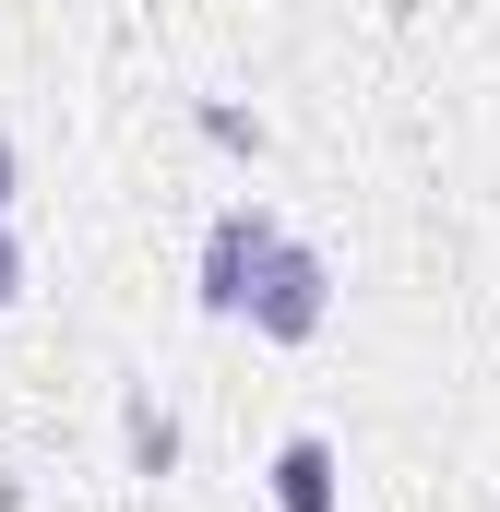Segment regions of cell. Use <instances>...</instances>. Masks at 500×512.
Returning <instances> with one entry per match:
<instances>
[{
	"label": "cell",
	"instance_id": "cell-1",
	"mask_svg": "<svg viewBox=\"0 0 500 512\" xmlns=\"http://www.w3.org/2000/svg\"><path fill=\"white\" fill-rule=\"evenodd\" d=\"M322 310H334V262L310 251V239H262V262H250V298H239V322L262 334V346H310L322 334Z\"/></svg>",
	"mask_w": 500,
	"mask_h": 512
},
{
	"label": "cell",
	"instance_id": "cell-2",
	"mask_svg": "<svg viewBox=\"0 0 500 512\" xmlns=\"http://www.w3.org/2000/svg\"><path fill=\"white\" fill-rule=\"evenodd\" d=\"M262 239H274V215H250V203H227V215H215V239H203V286H191V298H203L215 322H239V298H250V262H262Z\"/></svg>",
	"mask_w": 500,
	"mask_h": 512
},
{
	"label": "cell",
	"instance_id": "cell-3",
	"mask_svg": "<svg viewBox=\"0 0 500 512\" xmlns=\"http://www.w3.org/2000/svg\"><path fill=\"white\" fill-rule=\"evenodd\" d=\"M274 501H286V512H334V441L298 429V441L274 453Z\"/></svg>",
	"mask_w": 500,
	"mask_h": 512
},
{
	"label": "cell",
	"instance_id": "cell-4",
	"mask_svg": "<svg viewBox=\"0 0 500 512\" xmlns=\"http://www.w3.org/2000/svg\"><path fill=\"white\" fill-rule=\"evenodd\" d=\"M120 429H131V465H143V477H167V465H179V429H167L155 405H131Z\"/></svg>",
	"mask_w": 500,
	"mask_h": 512
},
{
	"label": "cell",
	"instance_id": "cell-5",
	"mask_svg": "<svg viewBox=\"0 0 500 512\" xmlns=\"http://www.w3.org/2000/svg\"><path fill=\"white\" fill-rule=\"evenodd\" d=\"M24 298V251H12V227H0V310Z\"/></svg>",
	"mask_w": 500,
	"mask_h": 512
},
{
	"label": "cell",
	"instance_id": "cell-6",
	"mask_svg": "<svg viewBox=\"0 0 500 512\" xmlns=\"http://www.w3.org/2000/svg\"><path fill=\"white\" fill-rule=\"evenodd\" d=\"M12 179H24V167H12V143H0V203H12Z\"/></svg>",
	"mask_w": 500,
	"mask_h": 512
}]
</instances>
